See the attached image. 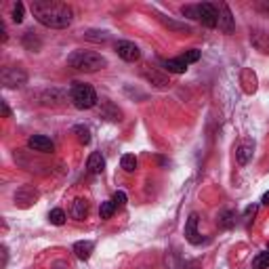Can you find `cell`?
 <instances>
[{
	"instance_id": "cell-1",
	"label": "cell",
	"mask_w": 269,
	"mask_h": 269,
	"mask_svg": "<svg viewBox=\"0 0 269 269\" xmlns=\"http://www.w3.org/2000/svg\"><path fill=\"white\" fill-rule=\"evenodd\" d=\"M30 11L36 21L49 30H65L74 21L72 7L65 3H57V0H32Z\"/></svg>"
},
{
	"instance_id": "cell-2",
	"label": "cell",
	"mask_w": 269,
	"mask_h": 269,
	"mask_svg": "<svg viewBox=\"0 0 269 269\" xmlns=\"http://www.w3.org/2000/svg\"><path fill=\"white\" fill-rule=\"evenodd\" d=\"M68 65L78 70V72H99L107 65V59L101 53H95V51H74L68 57Z\"/></svg>"
},
{
	"instance_id": "cell-3",
	"label": "cell",
	"mask_w": 269,
	"mask_h": 269,
	"mask_svg": "<svg viewBox=\"0 0 269 269\" xmlns=\"http://www.w3.org/2000/svg\"><path fill=\"white\" fill-rule=\"evenodd\" d=\"M70 99H72L74 107H78V109H93L99 101L95 88L86 82H74L70 88Z\"/></svg>"
},
{
	"instance_id": "cell-4",
	"label": "cell",
	"mask_w": 269,
	"mask_h": 269,
	"mask_svg": "<svg viewBox=\"0 0 269 269\" xmlns=\"http://www.w3.org/2000/svg\"><path fill=\"white\" fill-rule=\"evenodd\" d=\"M0 80L5 88H19L28 82V74L21 68H5L0 74Z\"/></svg>"
},
{
	"instance_id": "cell-5",
	"label": "cell",
	"mask_w": 269,
	"mask_h": 269,
	"mask_svg": "<svg viewBox=\"0 0 269 269\" xmlns=\"http://www.w3.org/2000/svg\"><path fill=\"white\" fill-rule=\"evenodd\" d=\"M116 53H118L120 59H124V61H128V63L139 61V59H141V51H139V47L134 44V42H128V40H120V42L116 44Z\"/></svg>"
},
{
	"instance_id": "cell-6",
	"label": "cell",
	"mask_w": 269,
	"mask_h": 269,
	"mask_svg": "<svg viewBox=\"0 0 269 269\" xmlns=\"http://www.w3.org/2000/svg\"><path fill=\"white\" fill-rule=\"evenodd\" d=\"M217 9H219L217 28H219V30H223L225 34H232V32L236 30V21H234L232 11H229V7H227L225 3H219V5H217Z\"/></svg>"
},
{
	"instance_id": "cell-7",
	"label": "cell",
	"mask_w": 269,
	"mask_h": 269,
	"mask_svg": "<svg viewBox=\"0 0 269 269\" xmlns=\"http://www.w3.org/2000/svg\"><path fill=\"white\" fill-rule=\"evenodd\" d=\"M198 9H200V21H202V26H206V28H217V19H219V9H217V5H213V3H202V5H198Z\"/></svg>"
},
{
	"instance_id": "cell-8",
	"label": "cell",
	"mask_w": 269,
	"mask_h": 269,
	"mask_svg": "<svg viewBox=\"0 0 269 269\" xmlns=\"http://www.w3.org/2000/svg\"><path fill=\"white\" fill-rule=\"evenodd\" d=\"M28 147L34 149V151H40V153L55 151V143L49 137H44V134H32V137L28 139Z\"/></svg>"
},
{
	"instance_id": "cell-9",
	"label": "cell",
	"mask_w": 269,
	"mask_h": 269,
	"mask_svg": "<svg viewBox=\"0 0 269 269\" xmlns=\"http://www.w3.org/2000/svg\"><path fill=\"white\" fill-rule=\"evenodd\" d=\"M253 153H255V141L251 139H244L238 147H236V160L240 166H246L248 162L253 160Z\"/></svg>"
},
{
	"instance_id": "cell-10",
	"label": "cell",
	"mask_w": 269,
	"mask_h": 269,
	"mask_svg": "<svg viewBox=\"0 0 269 269\" xmlns=\"http://www.w3.org/2000/svg\"><path fill=\"white\" fill-rule=\"evenodd\" d=\"M198 221H200V217L196 213H191L189 219H187V223H185V240L189 244H196V246L202 244V238L198 234Z\"/></svg>"
},
{
	"instance_id": "cell-11",
	"label": "cell",
	"mask_w": 269,
	"mask_h": 269,
	"mask_svg": "<svg viewBox=\"0 0 269 269\" xmlns=\"http://www.w3.org/2000/svg\"><path fill=\"white\" fill-rule=\"evenodd\" d=\"M86 168H88V172H93V175H101L103 168H105V158L99 151H93L86 160Z\"/></svg>"
},
{
	"instance_id": "cell-12",
	"label": "cell",
	"mask_w": 269,
	"mask_h": 269,
	"mask_svg": "<svg viewBox=\"0 0 269 269\" xmlns=\"http://www.w3.org/2000/svg\"><path fill=\"white\" fill-rule=\"evenodd\" d=\"M93 251H95V244L88 242V240H80V242L74 244V255L78 257L80 261H88L91 255H93Z\"/></svg>"
},
{
	"instance_id": "cell-13",
	"label": "cell",
	"mask_w": 269,
	"mask_h": 269,
	"mask_svg": "<svg viewBox=\"0 0 269 269\" xmlns=\"http://www.w3.org/2000/svg\"><path fill=\"white\" fill-rule=\"evenodd\" d=\"M70 215H72L76 221L86 219V215H88V202H86V200H82V198H76V200L72 202Z\"/></svg>"
},
{
	"instance_id": "cell-14",
	"label": "cell",
	"mask_w": 269,
	"mask_h": 269,
	"mask_svg": "<svg viewBox=\"0 0 269 269\" xmlns=\"http://www.w3.org/2000/svg\"><path fill=\"white\" fill-rule=\"evenodd\" d=\"M143 78L147 80V82H151V84H156V86H160V88H166L170 82H168V78L166 76H162V74H158L156 70H149V68H145L143 70Z\"/></svg>"
},
{
	"instance_id": "cell-15",
	"label": "cell",
	"mask_w": 269,
	"mask_h": 269,
	"mask_svg": "<svg viewBox=\"0 0 269 269\" xmlns=\"http://www.w3.org/2000/svg\"><path fill=\"white\" fill-rule=\"evenodd\" d=\"M160 63L168 74H185V70H187V63L181 57H177V59H162Z\"/></svg>"
},
{
	"instance_id": "cell-16",
	"label": "cell",
	"mask_w": 269,
	"mask_h": 269,
	"mask_svg": "<svg viewBox=\"0 0 269 269\" xmlns=\"http://www.w3.org/2000/svg\"><path fill=\"white\" fill-rule=\"evenodd\" d=\"M36 189L34 187H21V189H19L17 191V194H15V202H19V204H21V206H30L34 200H36Z\"/></svg>"
},
{
	"instance_id": "cell-17",
	"label": "cell",
	"mask_w": 269,
	"mask_h": 269,
	"mask_svg": "<svg viewBox=\"0 0 269 269\" xmlns=\"http://www.w3.org/2000/svg\"><path fill=\"white\" fill-rule=\"evenodd\" d=\"M217 225L221 229H232L236 225V213H234V210H223V213H219Z\"/></svg>"
},
{
	"instance_id": "cell-18",
	"label": "cell",
	"mask_w": 269,
	"mask_h": 269,
	"mask_svg": "<svg viewBox=\"0 0 269 269\" xmlns=\"http://www.w3.org/2000/svg\"><path fill=\"white\" fill-rule=\"evenodd\" d=\"M74 134H76V139H78L82 145H88V143H91V130H88L84 124H76V126H74Z\"/></svg>"
},
{
	"instance_id": "cell-19",
	"label": "cell",
	"mask_w": 269,
	"mask_h": 269,
	"mask_svg": "<svg viewBox=\"0 0 269 269\" xmlns=\"http://www.w3.org/2000/svg\"><path fill=\"white\" fill-rule=\"evenodd\" d=\"M120 166L124 168V172H134L137 170V156L134 153H124L120 160Z\"/></svg>"
},
{
	"instance_id": "cell-20",
	"label": "cell",
	"mask_w": 269,
	"mask_h": 269,
	"mask_svg": "<svg viewBox=\"0 0 269 269\" xmlns=\"http://www.w3.org/2000/svg\"><path fill=\"white\" fill-rule=\"evenodd\" d=\"M86 40H93V42H107L109 40V34L103 32V30H88L84 34Z\"/></svg>"
},
{
	"instance_id": "cell-21",
	"label": "cell",
	"mask_w": 269,
	"mask_h": 269,
	"mask_svg": "<svg viewBox=\"0 0 269 269\" xmlns=\"http://www.w3.org/2000/svg\"><path fill=\"white\" fill-rule=\"evenodd\" d=\"M181 15L187 19H194V21H200V9L198 5H185L181 7Z\"/></svg>"
},
{
	"instance_id": "cell-22",
	"label": "cell",
	"mask_w": 269,
	"mask_h": 269,
	"mask_svg": "<svg viewBox=\"0 0 269 269\" xmlns=\"http://www.w3.org/2000/svg\"><path fill=\"white\" fill-rule=\"evenodd\" d=\"M160 21L164 24V26H168L170 30H175V32H191V28L187 26V24H177V21H170L168 17H164V15H160Z\"/></svg>"
},
{
	"instance_id": "cell-23",
	"label": "cell",
	"mask_w": 269,
	"mask_h": 269,
	"mask_svg": "<svg viewBox=\"0 0 269 269\" xmlns=\"http://www.w3.org/2000/svg\"><path fill=\"white\" fill-rule=\"evenodd\" d=\"M267 267H269V251L259 253V255L253 259V269H267Z\"/></svg>"
},
{
	"instance_id": "cell-24",
	"label": "cell",
	"mask_w": 269,
	"mask_h": 269,
	"mask_svg": "<svg viewBox=\"0 0 269 269\" xmlns=\"http://www.w3.org/2000/svg\"><path fill=\"white\" fill-rule=\"evenodd\" d=\"M116 206H114V202L111 200H107V202H101V208H99V217L101 219H109L114 213H116Z\"/></svg>"
},
{
	"instance_id": "cell-25",
	"label": "cell",
	"mask_w": 269,
	"mask_h": 269,
	"mask_svg": "<svg viewBox=\"0 0 269 269\" xmlns=\"http://www.w3.org/2000/svg\"><path fill=\"white\" fill-rule=\"evenodd\" d=\"M24 15H26L24 3H17V5L13 7V11H11V19H13L15 24H21V21H24Z\"/></svg>"
},
{
	"instance_id": "cell-26",
	"label": "cell",
	"mask_w": 269,
	"mask_h": 269,
	"mask_svg": "<svg viewBox=\"0 0 269 269\" xmlns=\"http://www.w3.org/2000/svg\"><path fill=\"white\" fill-rule=\"evenodd\" d=\"M49 219H51L53 225H63L65 223V213H63L61 208H53L51 213H49Z\"/></svg>"
},
{
	"instance_id": "cell-27",
	"label": "cell",
	"mask_w": 269,
	"mask_h": 269,
	"mask_svg": "<svg viewBox=\"0 0 269 269\" xmlns=\"http://www.w3.org/2000/svg\"><path fill=\"white\" fill-rule=\"evenodd\" d=\"M200 55H202V53H200L198 49H189V51H185V53L181 55V59H183V61L189 65V63H196V61H200Z\"/></svg>"
},
{
	"instance_id": "cell-28",
	"label": "cell",
	"mask_w": 269,
	"mask_h": 269,
	"mask_svg": "<svg viewBox=\"0 0 269 269\" xmlns=\"http://www.w3.org/2000/svg\"><path fill=\"white\" fill-rule=\"evenodd\" d=\"M111 202H114V206H116V208H122L126 204V194H124V191H116L114 198H111Z\"/></svg>"
},
{
	"instance_id": "cell-29",
	"label": "cell",
	"mask_w": 269,
	"mask_h": 269,
	"mask_svg": "<svg viewBox=\"0 0 269 269\" xmlns=\"http://www.w3.org/2000/svg\"><path fill=\"white\" fill-rule=\"evenodd\" d=\"M257 208H259L257 204H251V206H246V210H244V219H246V221H251V219H253V217L257 215Z\"/></svg>"
},
{
	"instance_id": "cell-30",
	"label": "cell",
	"mask_w": 269,
	"mask_h": 269,
	"mask_svg": "<svg viewBox=\"0 0 269 269\" xmlns=\"http://www.w3.org/2000/svg\"><path fill=\"white\" fill-rule=\"evenodd\" d=\"M51 269H72V267H70V263H65V261H53Z\"/></svg>"
},
{
	"instance_id": "cell-31",
	"label": "cell",
	"mask_w": 269,
	"mask_h": 269,
	"mask_svg": "<svg viewBox=\"0 0 269 269\" xmlns=\"http://www.w3.org/2000/svg\"><path fill=\"white\" fill-rule=\"evenodd\" d=\"M0 105H3V114H5V118H11V116H13V111H11V107L7 105V101H3Z\"/></svg>"
},
{
	"instance_id": "cell-32",
	"label": "cell",
	"mask_w": 269,
	"mask_h": 269,
	"mask_svg": "<svg viewBox=\"0 0 269 269\" xmlns=\"http://www.w3.org/2000/svg\"><path fill=\"white\" fill-rule=\"evenodd\" d=\"M0 34H3V42H7V28L3 21H0Z\"/></svg>"
},
{
	"instance_id": "cell-33",
	"label": "cell",
	"mask_w": 269,
	"mask_h": 269,
	"mask_svg": "<svg viewBox=\"0 0 269 269\" xmlns=\"http://www.w3.org/2000/svg\"><path fill=\"white\" fill-rule=\"evenodd\" d=\"M7 259H9V253H7V246H3V267H7Z\"/></svg>"
},
{
	"instance_id": "cell-34",
	"label": "cell",
	"mask_w": 269,
	"mask_h": 269,
	"mask_svg": "<svg viewBox=\"0 0 269 269\" xmlns=\"http://www.w3.org/2000/svg\"><path fill=\"white\" fill-rule=\"evenodd\" d=\"M261 202L269 206V191H265V194H263V198H261Z\"/></svg>"
}]
</instances>
